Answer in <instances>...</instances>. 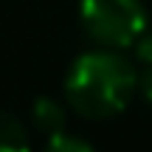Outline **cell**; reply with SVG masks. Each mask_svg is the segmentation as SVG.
Segmentation results:
<instances>
[{
	"label": "cell",
	"mask_w": 152,
	"mask_h": 152,
	"mask_svg": "<svg viewBox=\"0 0 152 152\" xmlns=\"http://www.w3.org/2000/svg\"><path fill=\"white\" fill-rule=\"evenodd\" d=\"M0 152H31L23 124L9 113H0Z\"/></svg>",
	"instance_id": "cell-4"
},
{
	"label": "cell",
	"mask_w": 152,
	"mask_h": 152,
	"mask_svg": "<svg viewBox=\"0 0 152 152\" xmlns=\"http://www.w3.org/2000/svg\"><path fill=\"white\" fill-rule=\"evenodd\" d=\"M141 85H144V96H147L149 102H152V71L144 76V82H141Z\"/></svg>",
	"instance_id": "cell-7"
},
{
	"label": "cell",
	"mask_w": 152,
	"mask_h": 152,
	"mask_svg": "<svg viewBox=\"0 0 152 152\" xmlns=\"http://www.w3.org/2000/svg\"><path fill=\"white\" fill-rule=\"evenodd\" d=\"M82 23L96 42L127 48L144 34L147 14L138 0H82Z\"/></svg>",
	"instance_id": "cell-2"
},
{
	"label": "cell",
	"mask_w": 152,
	"mask_h": 152,
	"mask_svg": "<svg viewBox=\"0 0 152 152\" xmlns=\"http://www.w3.org/2000/svg\"><path fill=\"white\" fill-rule=\"evenodd\" d=\"M135 73L127 59L115 54H85L71 68L65 82L68 102L85 118H107L130 102Z\"/></svg>",
	"instance_id": "cell-1"
},
{
	"label": "cell",
	"mask_w": 152,
	"mask_h": 152,
	"mask_svg": "<svg viewBox=\"0 0 152 152\" xmlns=\"http://www.w3.org/2000/svg\"><path fill=\"white\" fill-rule=\"evenodd\" d=\"M34 121H37V127L48 138L62 135V130H65V113H62V107L54 99H37V104H34Z\"/></svg>",
	"instance_id": "cell-3"
},
{
	"label": "cell",
	"mask_w": 152,
	"mask_h": 152,
	"mask_svg": "<svg viewBox=\"0 0 152 152\" xmlns=\"http://www.w3.org/2000/svg\"><path fill=\"white\" fill-rule=\"evenodd\" d=\"M45 152H93L87 144H82V141H76V138H68V135H56V138H51V144H48V149Z\"/></svg>",
	"instance_id": "cell-5"
},
{
	"label": "cell",
	"mask_w": 152,
	"mask_h": 152,
	"mask_svg": "<svg viewBox=\"0 0 152 152\" xmlns=\"http://www.w3.org/2000/svg\"><path fill=\"white\" fill-rule=\"evenodd\" d=\"M135 51H138V59H144V62L152 65V31L144 28V34L135 39Z\"/></svg>",
	"instance_id": "cell-6"
}]
</instances>
